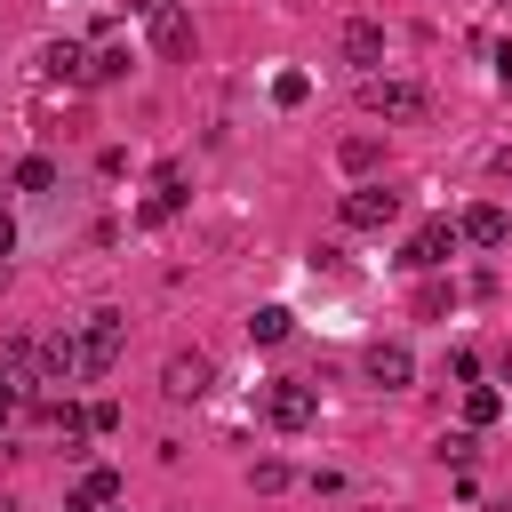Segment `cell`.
I'll return each mask as SVG.
<instances>
[{
    "mask_svg": "<svg viewBox=\"0 0 512 512\" xmlns=\"http://www.w3.org/2000/svg\"><path fill=\"white\" fill-rule=\"evenodd\" d=\"M312 416H320V392H312L304 376L264 384V424H272V432H312Z\"/></svg>",
    "mask_w": 512,
    "mask_h": 512,
    "instance_id": "1",
    "label": "cell"
},
{
    "mask_svg": "<svg viewBox=\"0 0 512 512\" xmlns=\"http://www.w3.org/2000/svg\"><path fill=\"white\" fill-rule=\"evenodd\" d=\"M360 104L384 112V120H424V112H432V96H424L416 80H376V72L360 80Z\"/></svg>",
    "mask_w": 512,
    "mask_h": 512,
    "instance_id": "2",
    "label": "cell"
},
{
    "mask_svg": "<svg viewBox=\"0 0 512 512\" xmlns=\"http://www.w3.org/2000/svg\"><path fill=\"white\" fill-rule=\"evenodd\" d=\"M120 336H128V328H120V312H88V320H80V336H72V344H80V376H104V368L120 360Z\"/></svg>",
    "mask_w": 512,
    "mask_h": 512,
    "instance_id": "3",
    "label": "cell"
},
{
    "mask_svg": "<svg viewBox=\"0 0 512 512\" xmlns=\"http://www.w3.org/2000/svg\"><path fill=\"white\" fill-rule=\"evenodd\" d=\"M448 256H456V224H448V216H424V224L408 232V248H400L408 272H440Z\"/></svg>",
    "mask_w": 512,
    "mask_h": 512,
    "instance_id": "4",
    "label": "cell"
},
{
    "mask_svg": "<svg viewBox=\"0 0 512 512\" xmlns=\"http://www.w3.org/2000/svg\"><path fill=\"white\" fill-rule=\"evenodd\" d=\"M344 224H352V232H384V224H400V192H384V184H352V192H344Z\"/></svg>",
    "mask_w": 512,
    "mask_h": 512,
    "instance_id": "5",
    "label": "cell"
},
{
    "mask_svg": "<svg viewBox=\"0 0 512 512\" xmlns=\"http://www.w3.org/2000/svg\"><path fill=\"white\" fill-rule=\"evenodd\" d=\"M208 384H216V360H208V352H168V360H160V392H168V400H200Z\"/></svg>",
    "mask_w": 512,
    "mask_h": 512,
    "instance_id": "6",
    "label": "cell"
},
{
    "mask_svg": "<svg viewBox=\"0 0 512 512\" xmlns=\"http://www.w3.org/2000/svg\"><path fill=\"white\" fill-rule=\"evenodd\" d=\"M456 240H472V248H504V240H512V216H504L496 200H480V208L456 216Z\"/></svg>",
    "mask_w": 512,
    "mask_h": 512,
    "instance_id": "7",
    "label": "cell"
},
{
    "mask_svg": "<svg viewBox=\"0 0 512 512\" xmlns=\"http://www.w3.org/2000/svg\"><path fill=\"white\" fill-rule=\"evenodd\" d=\"M368 384H384V392L416 384V352L408 344H368Z\"/></svg>",
    "mask_w": 512,
    "mask_h": 512,
    "instance_id": "8",
    "label": "cell"
},
{
    "mask_svg": "<svg viewBox=\"0 0 512 512\" xmlns=\"http://www.w3.org/2000/svg\"><path fill=\"white\" fill-rule=\"evenodd\" d=\"M336 48H344V64H360V72H376V64H384V24H368V16H352Z\"/></svg>",
    "mask_w": 512,
    "mask_h": 512,
    "instance_id": "9",
    "label": "cell"
},
{
    "mask_svg": "<svg viewBox=\"0 0 512 512\" xmlns=\"http://www.w3.org/2000/svg\"><path fill=\"white\" fill-rule=\"evenodd\" d=\"M184 200H192V192H184V168H160V176H152V200H144V216H136V224H168Z\"/></svg>",
    "mask_w": 512,
    "mask_h": 512,
    "instance_id": "10",
    "label": "cell"
},
{
    "mask_svg": "<svg viewBox=\"0 0 512 512\" xmlns=\"http://www.w3.org/2000/svg\"><path fill=\"white\" fill-rule=\"evenodd\" d=\"M96 504H120V472H112V464H88V472L72 480V512H96Z\"/></svg>",
    "mask_w": 512,
    "mask_h": 512,
    "instance_id": "11",
    "label": "cell"
},
{
    "mask_svg": "<svg viewBox=\"0 0 512 512\" xmlns=\"http://www.w3.org/2000/svg\"><path fill=\"white\" fill-rule=\"evenodd\" d=\"M152 48H160V56H184V48H192V16H184L176 0L152 8Z\"/></svg>",
    "mask_w": 512,
    "mask_h": 512,
    "instance_id": "12",
    "label": "cell"
},
{
    "mask_svg": "<svg viewBox=\"0 0 512 512\" xmlns=\"http://www.w3.org/2000/svg\"><path fill=\"white\" fill-rule=\"evenodd\" d=\"M80 80H88V88H112V80H128V48H120V40H104V48H88V64H80Z\"/></svg>",
    "mask_w": 512,
    "mask_h": 512,
    "instance_id": "13",
    "label": "cell"
},
{
    "mask_svg": "<svg viewBox=\"0 0 512 512\" xmlns=\"http://www.w3.org/2000/svg\"><path fill=\"white\" fill-rule=\"evenodd\" d=\"M288 328H296L288 304H256V312H248V344H288Z\"/></svg>",
    "mask_w": 512,
    "mask_h": 512,
    "instance_id": "14",
    "label": "cell"
},
{
    "mask_svg": "<svg viewBox=\"0 0 512 512\" xmlns=\"http://www.w3.org/2000/svg\"><path fill=\"white\" fill-rule=\"evenodd\" d=\"M64 376H80V344L72 336H48L40 344V384H64Z\"/></svg>",
    "mask_w": 512,
    "mask_h": 512,
    "instance_id": "15",
    "label": "cell"
},
{
    "mask_svg": "<svg viewBox=\"0 0 512 512\" xmlns=\"http://www.w3.org/2000/svg\"><path fill=\"white\" fill-rule=\"evenodd\" d=\"M80 64H88V48H72V40H56V48L40 56V72H48V80H64V88L80 80Z\"/></svg>",
    "mask_w": 512,
    "mask_h": 512,
    "instance_id": "16",
    "label": "cell"
},
{
    "mask_svg": "<svg viewBox=\"0 0 512 512\" xmlns=\"http://www.w3.org/2000/svg\"><path fill=\"white\" fill-rule=\"evenodd\" d=\"M496 416H504V392H488V384H472V392H464V424L480 432V424H496Z\"/></svg>",
    "mask_w": 512,
    "mask_h": 512,
    "instance_id": "17",
    "label": "cell"
},
{
    "mask_svg": "<svg viewBox=\"0 0 512 512\" xmlns=\"http://www.w3.org/2000/svg\"><path fill=\"white\" fill-rule=\"evenodd\" d=\"M336 160H344L352 176H368V168L384 160V144H376V136H344V152H336Z\"/></svg>",
    "mask_w": 512,
    "mask_h": 512,
    "instance_id": "18",
    "label": "cell"
},
{
    "mask_svg": "<svg viewBox=\"0 0 512 512\" xmlns=\"http://www.w3.org/2000/svg\"><path fill=\"white\" fill-rule=\"evenodd\" d=\"M48 184H56V160H40V152L16 160V192H48Z\"/></svg>",
    "mask_w": 512,
    "mask_h": 512,
    "instance_id": "19",
    "label": "cell"
},
{
    "mask_svg": "<svg viewBox=\"0 0 512 512\" xmlns=\"http://www.w3.org/2000/svg\"><path fill=\"white\" fill-rule=\"evenodd\" d=\"M448 304H456V288H448V280H424V288H416V320H440Z\"/></svg>",
    "mask_w": 512,
    "mask_h": 512,
    "instance_id": "20",
    "label": "cell"
},
{
    "mask_svg": "<svg viewBox=\"0 0 512 512\" xmlns=\"http://www.w3.org/2000/svg\"><path fill=\"white\" fill-rule=\"evenodd\" d=\"M304 96H312V80H304V72H280V80H272V104H280V112H296Z\"/></svg>",
    "mask_w": 512,
    "mask_h": 512,
    "instance_id": "21",
    "label": "cell"
},
{
    "mask_svg": "<svg viewBox=\"0 0 512 512\" xmlns=\"http://www.w3.org/2000/svg\"><path fill=\"white\" fill-rule=\"evenodd\" d=\"M8 248H16V224H8V208H0V256H8Z\"/></svg>",
    "mask_w": 512,
    "mask_h": 512,
    "instance_id": "22",
    "label": "cell"
},
{
    "mask_svg": "<svg viewBox=\"0 0 512 512\" xmlns=\"http://www.w3.org/2000/svg\"><path fill=\"white\" fill-rule=\"evenodd\" d=\"M0 288H8V256H0Z\"/></svg>",
    "mask_w": 512,
    "mask_h": 512,
    "instance_id": "23",
    "label": "cell"
},
{
    "mask_svg": "<svg viewBox=\"0 0 512 512\" xmlns=\"http://www.w3.org/2000/svg\"><path fill=\"white\" fill-rule=\"evenodd\" d=\"M504 384H512V352H504Z\"/></svg>",
    "mask_w": 512,
    "mask_h": 512,
    "instance_id": "24",
    "label": "cell"
},
{
    "mask_svg": "<svg viewBox=\"0 0 512 512\" xmlns=\"http://www.w3.org/2000/svg\"><path fill=\"white\" fill-rule=\"evenodd\" d=\"M96 512H120V504H96Z\"/></svg>",
    "mask_w": 512,
    "mask_h": 512,
    "instance_id": "25",
    "label": "cell"
}]
</instances>
